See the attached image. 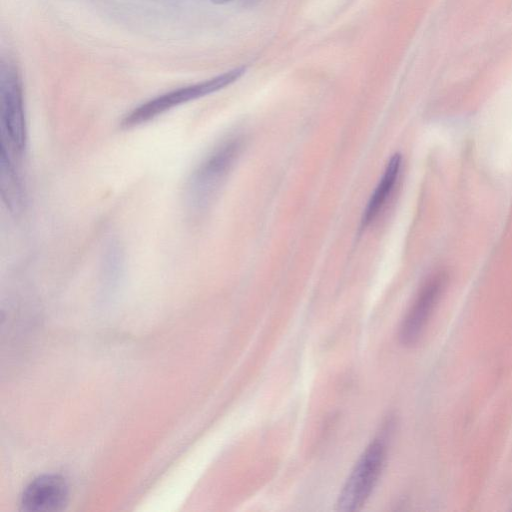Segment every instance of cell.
<instances>
[{
    "mask_svg": "<svg viewBox=\"0 0 512 512\" xmlns=\"http://www.w3.org/2000/svg\"><path fill=\"white\" fill-rule=\"evenodd\" d=\"M447 274L437 272L423 284L399 328V341L410 347L421 338L445 289Z\"/></svg>",
    "mask_w": 512,
    "mask_h": 512,
    "instance_id": "obj_5",
    "label": "cell"
},
{
    "mask_svg": "<svg viewBox=\"0 0 512 512\" xmlns=\"http://www.w3.org/2000/svg\"><path fill=\"white\" fill-rule=\"evenodd\" d=\"M245 71V67H237L210 79L158 95L128 113L122 120V126L132 128L141 125L177 106L217 92L237 81Z\"/></svg>",
    "mask_w": 512,
    "mask_h": 512,
    "instance_id": "obj_2",
    "label": "cell"
},
{
    "mask_svg": "<svg viewBox=\"0 0 512 512\" xmlns=\"http://www.w3.org/2000/svg\"><path fill=\"white\" fill-rule=\"evenodd\" d=\"M13 154L4 147L0 150V190L2 198L12 212L23 206V189L13 162Z\"/></svg>",
    "mask_w": 512,
    "mask_h": 512,
    "instance_id": "obj_8",
    "label": "cell"
},
{
    "mask_svg": "<svg viewBox=\"0 0 512 512\" xmlns=\"http://www.w3.org/2000/svg\"><path fill=\"white\" fill-rule=\"evenodd\" d=\"M231 0H212L213 3L215 4H224V3H227Z\"/></svg>",
    "mask_w": 512,
    "mask_h": 512,
    "instance_id": "obj_9",
    "label": "cell"
},
{
    "mask_svg": "<svg viewBox=\"0 0 512 512\" xmlns=\"http://www.w3.org/2000/svg\"><path fill=\"white\" fill-rule=\"evenodd\" d=\"M242 145L241 137H229L215 146L195 168L185 192L190 212L201 213L211 204L239 157Z\"/></svg>",
    "mask_w": 512,
    "mask_h": 512,
    "instance_id": "obj_1",
    "label": "cell"
},
{
    "mask_svg": "<svg viewBox=\"0 0 512 512\" xmlns=\"http://www.w3.org/2000/svg\"><path fill=\"white\" fill-rule=\"evenodd\" d=\"M386 451L384 437L375 438L366 447L338 495L337 511L354 512L363 507L380 477Z\"/></svg>",
    "mask_w": 512,
    "mask_h": 512,
    "instance_id": "obj_4",
    "label": "cell"
},
{
    "mask_svg": "<svg viewBox=\"0 0 512 512\" xmlns=\"http://www.w3.org/2000/svg\"><path fill=\"white\" fill-rule=\"evenodd\" d=\"M0 132L1 147L14 155L25 150L27 129L22 85L10 61L2 62L0 69Z\"/></svg>",
    "mask_w": 512,
    "mask_h": 512,
    "instance_id": "obj_3",
    "label": "cell"
},
{
    "mask_svg": "<svg viewBox=\"0 0 512 512\" xmlns=\"http://www.w3.org/2000/svg\"><path fill=\"white\" fill-rule=\"evenodd\" d=\"M68 485L63 477L46 474L35 478L24 489L21 508L26 512H55L68 501Z\"/></svg>",
    "mask_w": 512,
    "mask_h": 512,
    "instance_id": "obj_6",
    "label": "cell"
},
{
    "mask_svg": "<svg viewBox=\"0 0 512 512\" xmlns=\"http://www.w3.org/2000/svg\"><path fill=\"white\" fill-rule=\"evenodd\" d=\"M402 165V155L395 153L389 159L384 173L372 193L361 218V229L367 228L379 216L386 205L398 180Z\"/></svg>",
    "mask_w": 512,
    "mask_h": 512,
    "instance_id": "obj_7",
    "label": "cell"
}]
</instances>
